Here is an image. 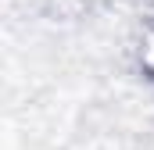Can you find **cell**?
<instances>
[{"label": "cell", "instance_id": "6da1fadb", "mask_svg": "<svg viewBox=\"0 0 154 150\" xmlns=\"http://www.w3.org/2000/svg\"><path fill=\"white\" fill-rule=\"evenodd\" d=\"M143 68L154 72V29L147 32V39H143Z\"/></svg>", "mask_w": 154, "mask_h": 150}]
</instances>
